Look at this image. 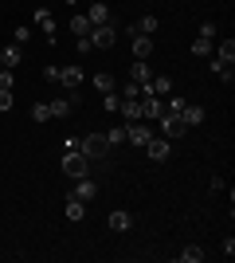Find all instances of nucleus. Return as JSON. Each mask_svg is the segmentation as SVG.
I'll return each instance as SVG.
<instances>
[{
	"instance_id": "1",
	"label": "nucleus",
	"mask_w": 235,
	"mask_h": 263,
	"mask_svg": "<svg viewBox=\"0 0 235 263\" xmlns=\"http://www.w3.org/2000/svg\"><path fill=\"white\" fill-rule=\"evenodd\" d=\"M78 154L87 157L90 165L106 161V157H110V142H106V134H87V138H78Z\"/></svg>"
},
{
	"instance_id": "2",
	"label": "nucleus",
	"mask_w": 235,
	"mask_h": 263,
	"mask_svg": "<svg viewBox=\"0 0 235 263\" xmlns=\"http://www.w3.org/2000/svg\"><path fill=\"white\" fill-rule=\"evenodd\" d=\"M118 44V28L114 24H98V28H90V47L94 51H106V47Z\"/></svg>"
},
{
	"instance_id": "3",
	"label": "nucleus",
	"mask_w": 235,
	"mask_h": 263,
	"mask_svg": "<svg viewBox=\"0 0 235 263\" xmlns=\"http://www.w3.org/2000/svg\"><path fill=\"white\" fill-rule=\"evenodd\" d=\"M137 106H141V118H149V122H157L161 114H165L161 99H157V95H149V87H141V90H137Z\"/></svg>"
},
{
	"instance_id": "4",
	"label": "nucleus",
	"mask_w": 235,
	"mask_h": 263,
	"mask_svg": "<svg viewBox=\"0 0 235 263\" xmlns=\"http://www.w3.org/2000/svg\"><path fill=\"white\" fill-rule=\"evenodd\" d=\"M63 173L71 177V181H78V177H87L90 173V161L78 149H67V157H63Z\"/></svg>"
},
{
	"instance_id": "5",
	"label": "nucleus",
	"mask_w": 235,
	"mask_h": 263,
	"mask_svg": "<svg viewBox=\"0 0 235 263\" xmlns=\"http://www.w3.org/2000/svg\"><path fill=\"white\" fill-rule=\"evenodd\" d=\"M157 122H161V134H165L168 142H177V138H184V134H188V126H184L177 114H161Z\"/></svg>"
},
{
	"instance_id": "6",
	"label": "nucleus",
	"mask_w": 235,
	"mask_h": 263,
	"mask_svg": "<svg viewBox=\"0 0 235 263\" xmlns=\"http://www.w3.org/2000/svg\"><path fill=\"white\" fill-rule=\"evenodd\" d=\"M145 154L153 157V161H168V157H173V145H168V138H157L153 134V138L145 142Z\"/></svg>"
},
{
	"instance_id": "7",
	"label": "nucleus",
	"mask_w": 235,
	"mask_h": 263,
	"mask_svg": "<svg viewBox=\"0 0 235 263\" xmlns=\"http://www.w3.org/2000/svg\"><path fill=\"white\" fill-rule=\"evenodd\" d=\"M82 79H87V71H82V67L78 63H71V67H59V83H63V87H82Z\"/></svg>"
},
{
	"instance_id": "8",
	"label": "nucleus",
	"mask_w": 235,
	"mask_h": 263,
	"mask_svg": "<svg viewBox=\"0 0 235 263\" xmlns=\"http://www.w3.org/2000/svg\"><path fill=\"white\" fill-rule=\"evenodd\" d=\"M71 197H78L82 204H90V200L98 197V185L90 181V173H87V177H78V181H75V193H71Z\"/></svg>"
},
{
	"instance_id": "9",
	"label": "nucleus",
	"mask_w": 235,
	"mask_h": 263,
	"mask_svg": "<svg viewBox=\"0 0 235 263\" xmlns=\"http://www.w3.org/2000/svg\"><path fill=\"white\" fill-rule=\"evenodd\" d=\"M149 138H153V126H137V122H130V126H125V142H134V145H141V149H145Z\"/></svg>"
},
{
	"instance_id": "10",
	"label": "nucleus",
	"mask_w": 235,
	"mask_h": 263,
	"mask_svg": "<svg viewBox=\"0 0 235 263\" xmlns=\"http://www.w3.org/2000/svg\"><path fill=\"white\" fill-rule=\"evenodd\" d=\"M0 63H4V67L24 63V44H16V40H12V44H4V47H0Z\"/></svg>"
},
{
	"instance_id": "11",
	"label": "nucleus",
	"mask_w": 235,
	"mask_h": 263,
	"mask_svg": "<svg viewBox=\"0 0 235 263\" xmlns=\"http://www.w3.org/2000/svg\"><path fill=\"white\" fill-rule=\"evenodd\" d=\"M149 79H153L149 63H145V59H137V63L130 67V83H137V87H149Z\"/></svg>"
},
{
	"instance_id": "12",
	"label": "nucleus",
	"mask_w": 235,
	"mask_h": 263,
	"mask_svg": "<svg viewBox=\"0 0 235 263\" xmlns=\"http://www.w3.org/2000/svg\"><path fill=\"white\" fill-rule=\"evenodd\" d=\"M118 114H122L125 122H141V106H137V99H122V102H118Z\"/></svg>"
},
{
	"instance_id": "13",
	"label": "nucleus",
	"mask_w": 235,
	"mask_h": 263,
	"mask_svg": "<svg viewBox=\"0 0 235 263\" xmlns=\"http://www.w3.org/2000/svg\"><path fill=\"white\" fill-rule=\"evenodd\" d=\"M87 20H90V28H98V24H110V8L106 4H90V12H87Z\"/></svg>"
},
{
	"instance_id": "14",
	"label": "nucleus",
	"mask_w": 235,
	"mask_h": 263,
	"mask_svg": "<svg viewBox=\"0 0 235 263\" xmlns=\"http://www.w3.org/2000/svg\"><path fill=\"white\" fill-rule=\"evenodd\" d=\"M153 55V35H134V59H149Z\"/></svg>"
},
{
	"instance_id": "15",
	"label": "nucleus",
	"mask_w": 235,
	"mask_h": 263,
	"mask_svg": "<svg viewBox=\"0 0 235 263\" xmlns=\"http://www.w3.org/2000/svg\"><path fill=\"white\" fill-rule=\"evenodd\" d=\"M168 90H173V79H168V75H153V79H149V95L161 99V95H168Z\"/></svg>"
},
{
	"instance_id": "16",
	"label": "nucleus",
	"mask_w": 235,
	"mask_h": 263,
	"mask_svg": "<svg viewBox=\"0 0 235 263\" xmlns=\"http://www.w3.org/2000/svg\"><path fill=\"white\" fill-rule=\"evenodd\" d=\"M180 122H184V126H200V122H204V106H192V102H188V106L180 110Z\"/></svg>"
},
{
	"instance_id": "17",
	"label": "nucleus",
	"mask_w": 235,
	"mask_h": 263,
	"mask_svg": "<svg viewBox=\"0 0 235 263\" xmlns=\"http://www.w3.org/2000/svg\"><path fill=\"white\" fill-rule=\"evenodd\" d=\"M130 224H134V216H130L125 209H114V212H110V228H114V232H125Z\"/></svg>"
},
{
	"instance_id": "18",
	"label": "nucleus",
	"mask_w": 235,
	"mask_h": 263,
	"mask_svg": "<svg viewBox=\"0 0 235 263\" xmlns=\"http://www.w3.org/2000/svg\"><path fill=\"white\" fill-rule=\"evenodd\" d=\"M47 106H51V118H67L71 106H75V99H51Z\"/></svg>"
},
{
	"instance_id": "19",
	"label": "nucleus",
	"mask_w": 235,
	"mask_h": 263,
	"mask_svg": "<svg viewBox=\"0 0 235 263\" xmlns=\"http://www.w3.org/2000/svg\"><path fill=\"white\" fill-rule=\"evenodd\" d=\"M67 220H87V204H82L78 197L67 200Z\"/></svg>"
},
{
	"instance_id": "20",
	"label": "nucleus",
	"mask_w": 235,
	"mask_h": 263,
	"mask_svg": "<svg viewBox=\"0 0 235 263\" xmlns=\"http://www.w3.org/2000/svg\"><path fill=\"white\" fill-rule=\"evenodd\" d=\"M35 24H39L44 32H55V16H51V8H35Z\"/></svg>"
},
{
	"instance_id": "21",
	"label": "nucleus",
	"mask_w": 235,
	"mask_h": 263,
	"mask_svg": "<svg viewBox=\"0 0 235 263\" xmlns=\"http://www.w3.org/2000/svg\"><path fill=\"white\" fill-rule=\"evenodd\" d=\"M94 87H98L102 95H110V90H118V83H114V75H106V71H98V75H94Z\"/></svg>"
},
{
	"instance_id": "22",
	"label": "nucleus",
	"mask_w": 235,
	"mask_h": 263,
	"mask_svg": "<svg viewBox=\"0 0 235 263\" xmlns=\"http://www.w3.org/2000/svg\"><path fill=\"white\" fill-rule=\"evenodd\" d=\"M71 35H75V40L78 35H90V20L87 16H71Z\"/></svg>"
},
{
	"instance_id": "23",
	"label": "nucleus",
	"mask_w": 235,
	"mask_h": 263,
	"mask_svg": "<svg viewBox=\"0 0 235 263\" xmlns=\"http://www.w3.org/2000/svg\"><path fill=\"white\" fill-rule=\"evenodd\" d=\"M192 55H200V59H208V55H212V40H204V35H196V40H192Z\"/></svg>"
},
{
	"instance_id": "24",
	"label": "nucleus",
	"mask_w": 235,
	"mask_h": 263,
	"mask_svg": "<svg viewBox=\"0 0 235 263\" xmlns=\"http://www.w3.org/2000/svg\"><path fill=\"white\" fill-rule=\"evenodd\" d=\"M204 259V252H200V243H188L184 252H180V263H200Z\"/></svg>"
},
{
	"instance_id": "25",
	"label": "nucleus",
	"mask_w": 235,
	"mask_h": 263,
	"mask_svg": "<svg viewBox=\"0 0 235 263\" xmlns=\"http://www.w3.org/2000/svg\"><path fill=\"white\" fill-rule=\"evenodd\" d=\"M157 32V16H141V20H137V32L134 35H153Z\"/></svg>"
},
{
	"instance_id": "26",
	"label": "nucleus",
	"mask_w": 235,
	"mask_h": 263,
	"mask_svg": "<svg viewBox=\"0 0 235 263\" xmlns=\"http://www.w3.org/2000/svg\"><path fill=\"white\" fill-rule=\"evenodd\" d=\"M106 142H110V149L114 145H125V126H110V130H106Z\"/></svg>"
},
{
	"instance_id": "27",
	"label": "nucleus",
	"mask_w": 235,
	"mask_h": 263,
	"mask_svg": "<svg viewBox=\"0 0 235 263\" xmlns=\"http://www.w3.org/2000/svg\"><path fill=\"white\" fill-rule=\"evenodd\" d=\"M216 55H220V59H227V63H231V59H235V40H231V35H227L224 44L216 47Z\"/></svg>"
},
{
	"instance_id": "28",
	"label": "nucleus",
	"mask_w": 235,
	"mask_h": 263,
	"mask_svg": "<svg viewBox=\"0 0 235 263\" xmlns=\"http://www.w3.org/2000/svg\"><path fill=\"white\" fill-rule=\"evenodd\" d=\"M32 118L35 122H51V106H47V102H35V106H32Z\"/></svg>"
},
{
	"instance_id": "29",
	"label": "nucleus",
	"mask_w": 235,
	"mask_h": 263,
	"mask_svg": "<svg viewBox=\"0 0 235 263\" xmlns=\"http://www.w3.org/2000/svg\"><path fill=\"white\" fill-rule=\"evenodd\" d=\"M16 87V75H12V67H0V90H12Z\"/></svg>"
},
{
	"instance_id": "30",
	"label": "nucleus",
	"mask_w": 235,
	"mask_h": 263,
	"mask_svg": "<svg viewBox=\"0 0 235 263\" xmlns=\"http://www.w3.org/2000/svg\"><path fill=\"white\" fill-rule=\"evenodd\" d=\"M200 35H204V40H216V35H220V28H216L212 20H204V24H200Z\"/></svg>"
},
{
	"instance_id": "31",
	"label": "nucleus",
	"mask_w": 235,
	"mask_h": 263,
	"mask_svg": "<svg viewBox=\"0 0 235 263\" xmlns=\"http://www.w3.org/2000/svg\"><path fill=\"white\" fill-rule=\"evenodd\" d=\"M184 106H188V102L180 99V95H173V99H168V114H177V118H180V110H184Z\"/></svg>"
},
{
	"instance_id": "32",
	"label": "nucleus",
	"mask_w": 235,
	"mask_h": 263,
	"mask_svg": "<svg viewBox=\"0 0 235 263\" xmlns=\"http://www.w3.org/2000/svg\"><path fill=\"white\" fill-rule=\"evenodd\" d=\"M118 102H122V95H114V90H110V95H102V106H106V110H118Z\"/></svg>"
},
{
	"instance_id": "33",
	"label": "nucleus",
	"mask_w": 235,
	"mask_h": 263,
	"mask_svg": "<svg viewBox=\"0 0 235 263\" xmlns=\"http://www.w3.org/2000/svg\"><path fill=\"white\" fill-rule=\"evenodd\" d=\"M75 47H78V55H90V51H94V47H90V35H78Z\"/></svg>"
},
{
	"instance_id": "34",
	"label": "nucleus",
	"mask_w": 235,
	"mask_h": 263,
	"mask_svg": "<svg viewBox=\"0 0 235 263\" xmlns=\"http://www.w3.org/2000/svg\"><path fill=\"white\" fill-rule=\"evenodd\" d=\"M4 110H12V90H0V114Z\"/></svg>"
},
{
	"instance_id": "35",
	"label": "nucleus",
	"mask_w": 235,
	"mask_h": 263,
	"mask_svg": "<svg viewBox=\"0 0 235 263\" xmlns=\"http://www.w3.org/2000/svg\"><path fill=\"white\" fill-rule=\"evenodd\" d=\"M12 35H16V44H28V40H32V32H28V28H16Z\"/></svg>"
},
{
	"instance_id": "36",
	"label": "nucleus",
	"mask_w": 235,
	"mask_h": 263,
	"mask_svg": "<svg viewBox=\"0 0 235 263\" xmlns=\"http://www.w3.org/2000/svg\"><path fill=\"white\" fill-rule=\"evenodd\" d=\"M44 79L47 83H59V67H44Z\"/></svg>"
},
{
	"instance_id": "37",
	"label": "nucleus",
	"mask_w": 235,
	"mask_h": 263,
	"mask_svg": "<svg viewBox=\"0 0 235 263\" xmlns=\"http://www.w3.org/2000/svg\"><path fill=\"white\" fill-rule=\"evenodd\" d=\"M0 67H4V63H0Z\"/></svg>"
}]
</instances>
